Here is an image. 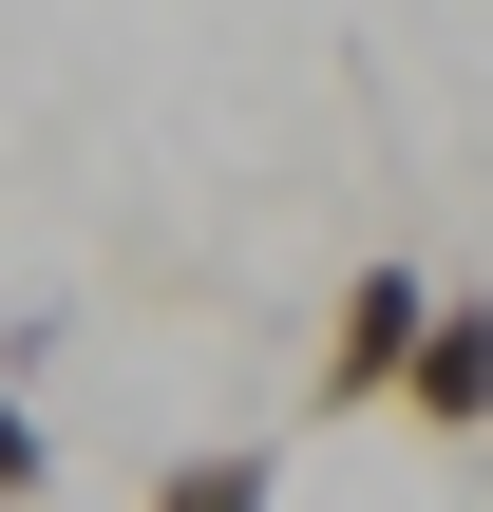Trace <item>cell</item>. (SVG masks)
I'll use <instances>...</instances> for the list:
<instances>
[{"instance_id":"obj_3","label":"cell","mask_w":493,"mask_h":512,"mask_svg":"<svg viewBox=\"0 0 493 512\" xmlns=\"http://www.w3.org/2000/svg\"><path fill=\"white\" fill-rule=\"evenodd\" d=\"M152 512H285V475L228 437V456H171V475H152Z\"/></svg>"},{"instance_id":"obj_4","label":"cell","mask_w":493,"mask_h":512,"mask_svg":"<svg viewBox=\"0 0 493 512\" xmlns=\"http://www.w3.org/2000/svg\"><path fill=\"white\" fill-rule=\"evenodd\" d=\"M38 475H57V456H38V399H0V512L38 494Z\"/></svg>"},{"instance_id":"obj_1","label":"cell","mask_w":493,"mask_h":512,"mask_svg":"<svg viewBox=\"0 0 493 512\" xmlns=\"http://www.w3.org/2000/svg\"><path fill=\"white\" fill-rule=\"evenodd\" d=\"M418 323H437V285H418V266H361V285L323 304V418H380L399 361H418Z\"/></svg>"},{"instance_id":"obj_2","label":"cell","mask_w":493,"mask_h":512,"mask_svg":"<svg viewBox=\"0 0 493 512\" xmlns=\"http://www.w3.org/2000/svg\"><path fill=\"white\" fill-rule=\"evenodd\" d=\"M399 418L418 437H493V285H437V323L399 361Z\"/></svg>"}]
</instances>
